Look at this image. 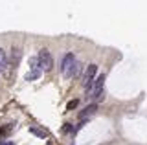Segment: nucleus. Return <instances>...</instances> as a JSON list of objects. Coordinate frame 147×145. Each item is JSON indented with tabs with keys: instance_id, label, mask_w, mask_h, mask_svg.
<instances>
[{
	"instance_id": "f257e3e1",
	"label": "nucleus",
	"mask_w": 147,
	"mask_h": 145,
	"mask_svg": "<svg viewBox=\"0 0 147 145\" xmlns=\"http://www.w3.org/2000/svg\"><path fill=\"white\" fill-rule=\"evenodd\" d=\"M96 72H98V64H88L85 70V75H83V88L86 90V94L92 90V85L96 81Z\"/></svg>"
},
{
	"instance_id": "f03ea898",
	"label": "nucleus",
	"mask_w": 147,
	"mask_h": 145,
	"mask_svg": "<svg viewBox=\"0 0 147 145\" xmlns=\"http://www.w3.org/2000/svg\"><path fill=\"white\" fill-rule=\"evenodd\" d=\"M39 68H40V72H50L53 68V59H52V53L48 52L46 48H42L39 52Z\"/></svg>"
},
{
	"instance_id": "7ed1b4c3",
	"label": "nucleus",
	"mask_w": 147,
	"mask_h": 145,
	"mask_svg": "<svg viewBox=\"0 0 147 145\" xmlns=\"http://www.w3.org/2000/svg\"><path fill=\"white\" fill-rule=\"evenodd\" d=\"M76 55L74 53H66V55L63 57V62H61V72H63V75H66L68 72L72 70V66L76 64Z\"/></svg>"
},
{
	"instance_id": "20e7f679",
	"label": "nucleus",
	"mask_w": 147,
	"mask_h": 145,
	"mask_svg": "<svg viewBox=\"0 0 147 145\" xmlns=\"http://www.w3.org/2000/svg\"><path fill=\"white\" fill-rule=\"evenodd\" d=\"M96 110H98V105L96 103H92V105H88V107H85V110L79 114V117H81V121H85L86 117H90V116H94L96 114Z\"/></svg>"
},
{
	"instance_id": "39448f33",
	"label": "nucleus",
	"mask_w": 147,
	"mask_h": 145,
	"mask_svg": "<svg viewBox=\"0 0 147 145\" xmlns=\"http://www.w3.org/2000/svg\"><path fill=\"white\" fill-rule=\"evenodd\" d=\"M83 66H85L83 62H76V64L72 66V70L68 72V74L64 75V77H66V79H72V77H79V74L83 72Z\"/></svg>"
},
{
	"instance_id": "423d86ee",
	"label": "nucleus",
	"mask_w": 147,
	"mask_h": 145,
	"mask_svg": "<svg viewBox=\"0 0 147 145\" xmlns=\"http://www.w3.org/2000/svg\"><path fill=\"white\" fill-rule=\"evenodd\" d=\"M7 66H9L7 55H6V52L0 48V72H7Z\"/></svg>"
},
{
	"instance_id": "0eeeda50",
	"label": "nucleus",
	"mask_w": 147,
	"mask_h": 145,
	"mask_svg": "<svg viewBox=\"0 0 147 145\" xmlns=\"http://www.w3.org/2000/svg\"><path fill=\"white\" fill-rule=\"evenodd\" d=\"M40 74H42L40 70H30V72L26 74V81H35V79H39Z\"/></svg>"
},
{
	"instance_id": "6e6552de",
	"label": "nucleus",
	"mask_w": 147,
	"mask_h": 145,
	"mask_svg": "<svg viewBox=\"0 0 147 145\" xmlns=\"http://www.w3.org/2000/svg\"><path fill=\"white\" fill-rule=\"evenodd\" d=\"M13 127H15L13 123H7L6 127H2V129H0V136H6V134H9V132L13 130Z\"/></svg>"
},
{
	"instance_id": "1a4fd4ad",
	"label": "nucleus",
	"mask_w": 147,
	"mask_h": 145,
	"mask_svg": "<svg viewBox=\"0 0 147 145\" xmlns=\"http://www.w3.org/2000/svg\"><path fill=\"white\" fill-rule=\"evenodd\" d=\"M30 70H40V68H39V59H37V57L30 59Z\"/></svg>"
},
{
	"instance_id": "9d476101",
	"label": "nucleus",
	"mask_w": 147,
	"mask_h": 145,
	"mask_svg": "<svg viewBox=\"0 0 147 145\" xmlns=\"http://www.w3.org/2000/svg\"><path fill=\"white\" fill-rule=\"evenodd\" d=\"M31 132H33V134H37V136H40V138H44V132H42V130H39V129H35V127H31Z\"/></svg>"
},
{
	"instance_id": "9b49d317",
	"label": "nucleus",
	"mask_w": 147,
	"mask_h": 145,
	"mask_svg": "<svg viewBox=\"0 0 147 145\" xmlns=\"http://www.w3.org/2000/svg\"><path fill=\"white\" fill-rule=\"evenodd\" d=\"M0 145H15L11 140H0Z\"/></svg>"
},
{
	"instance_id": "f8f14e48",
	"label": "nucleus",
	"mask_w": 147,
	"mask_h": 145,
	"mask_svg": "<svg viewBox=\"0 0 147 145\" xmlns=\"http://www.w3.org/2000/svg\"><path fill=\"white\" fill-rule=\"evenodd\" d=\"M76 105H77V101H76V99H74V101H70V103H68V110H72V108L76 107Z\"/></svg>"
}]
</instances>
